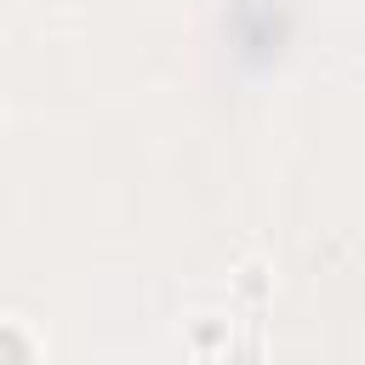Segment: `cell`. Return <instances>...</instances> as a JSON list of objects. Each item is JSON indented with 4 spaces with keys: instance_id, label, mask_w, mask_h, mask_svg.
<instances>
[{
    "instance_id": "cell-1",
    "label": "cell",
    "mask_w": 365,
    "mask_h": 365,
    "mask_svg": "<svg viewBox=\"0 0 365 365\" xmlns=\"http://www.w3.org/2000/svg\"><path fill=\"white\" fill-rule=\"evenodd\" d=\"M0 365H29L23 336H17V331H0Z\"/></svg>"
}]
</instances>
